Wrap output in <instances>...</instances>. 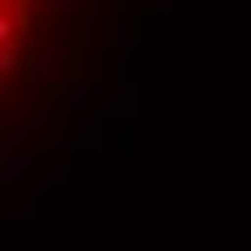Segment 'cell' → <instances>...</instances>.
Returning <instances> with one entry per match:
<instances>
[{"instance_id":"7a4b0ae2","label":"cell","mask_w":251,"mask_h":251,"mask_svg":"<svg viewBox=\"0 0 251 251\" xmlns=\"http://www.w3.org/2000/svg\"><path fill=\"white\" fill-rule=\"evenodd\" d=\"M9 70H18V52H13V48H0V74H9Z\"/></svg>"},{"instance_id":"6da1fadb","label":"cell","mask_w":251,"mask_h":251,"mask_svg":"<svg viewBox=\"0 0 251 251\" xmlns=\"http://www.w3.org/2000/svg\"><path fill=\"white\" fill-rule=\"evenodd\" d=\"M13 35H18V18L0 13V48H13Z\"/></svg>"}]
</instances>
